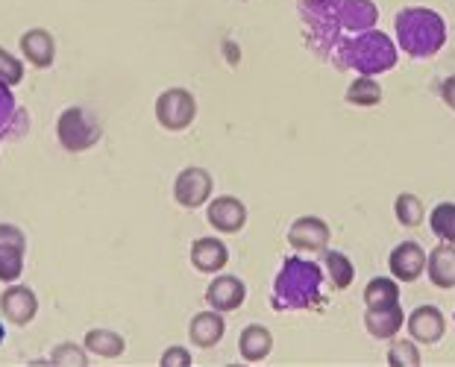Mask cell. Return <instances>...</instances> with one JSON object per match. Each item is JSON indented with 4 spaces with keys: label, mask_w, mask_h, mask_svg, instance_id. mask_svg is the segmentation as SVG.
Listing matches in <instances>:
<instances>
[{
    "label": "cell",
    "mask_w": 455,
    "mask_h": 367,
    "mask_svg": "<svg viewBox=\"0 0 455 367\" xmlns=\"http://www.w3.org/2000/svg\"><path fill=\"white\" fill-rule=\"evenodd\" d=\"M197 118V98L188 89H168L156 98V121L164 130L182 132Z\"/></svg>",
    "instance_id": "8992f818"
},
{
    "label": "cell",
    "mask_w": 455,
    "mask_h": 367,
    "mask_svg": "<svg viewBox=\"0 0 455 367\" xmlns=\"http://www.w3.org/2000/svg\"><path fill=\"white\" fill-rule=\"evenodd\" d=\"M405 330L409 338H414L418 344L435 347L447 332V317L438 306H418L414 312L405 317Z\"/></svg>",
    "instance_id": "7c38bea8"
},
{
    "label": "cell",
    "mask_w": 455,
    "mask_h": 367,
    "mask_svg": "<svg viewBox=\"0 0 455 367\" xmlns=\"http://www.w3.org/2000/svg\"><path fill=\"white\" fill-rule=\"evenodd\" d=\"M224 332H227V321H224V315L215 312V308L195 315V317H191V323H188L191 344L200 347V350H212V347H218L220 338H224Z\"/></svg>",
    "instance_id": "e0dca14e"
},
{
    "label": "cell",
    "mask_w": 455,
    "mask_h": 367,
    "mask_svg": "<svg viewBox=\"0 0 455 367\" xmlns=\"http://www.w3.org/2000/svg\"><path fill=\"white\" fill-rule=\"evenodd\" d=\"M229 262V247L220 238H197L191 244V265L200 274H220Z\"/></svg>",
    "instance_id": "ac0fdd59"
},
{
    "label": "cell",
    "mask_w": 455,
    "mask_h": 367,
    "mask_svg": "<svg viewBox=\"0 0 455 367\" xmlns=\"http://www.w3.org/2000/svg\"><path fill=\"white\" fill-rule=\"evenodd\" d=\"M329 241H332V229L317 215L297 218L291 229H288V244L299 250V253H326Z\"/></svg>",
    "instance_id": "ba28073f"
},
{
    "label": "cell",
    "mask_w": 455,
    "mask_h": 367,
    "mask_svg": "<svg viewBox=\"0 0 455 367\" xmlns=\"http://www.w3.org/2000/svg\"><path fill=\"white\" fill-rule=\"evenodd\" d=\"M238 353L244 362H265L274 353V332L261 323H250L241 330L238 338Z\"/></svg>",
    "instance_id": "d6986e66"
},
{
    "label": "cell",
    "mask_w": 455,
    "mask_h": 367,
    "mask_svg": "<svg viewBox=\"0 0 455 367\" xmlns=\"http://www.w3.org/2000/svg\"><path fill=\"white\" fill-rule=\"evenodd\" d=\"M438 92H441V100L447 103V109L455 112V74H450L447 80L441 83V89H438Z\"/></svg>",
    "instance_id": "d6a6232c"
},
{
    "label": "cell",
    "mask_w": 455,
    "mask_h": 367,
    "mask_svg": "<svg viewBox=\"0 0 455 367\" xmlns=\"http://www.w3.org/2000/svg\"><path fill=\"white\" fill-rule=\"evenodd\" d=\"M429 227L441 241L455 244V203H438L429 215Z\"/></svg>",
    "instance_id": "f1b7e54d"
},
{
    "label": "cell",
    "mask_w": 455,
    "mask_h": 367,
    "mask_svg": "<svg viewBox=\"0 0 455 367\" xmlns=\"http://www.w3.org/2000/svg\"><path fill=\"white\" fill-rule=\"evenodd\" d=\"M299 24H303L308 47L329 60L335 44L341 42V0H299L297 4Z\"/></svg>",
    "instance_id": "277c9868"
},
{
    "label": "cell",
    "mask_w": 455,
    "mask_h": 367,
    "mask_svg": "<svg viewBox=\"0 0 455 367\" xmlns=\"http://www.w3.org/2000/svg\"><path fill=\"white\" fill-rule=\"evenodd\" d=\"M426 276H429V283L435 288H441V291L455 288V244L441 241V244L426 256Z\"/></svg>",
    "instance_id": "2e32d148"
},
{
    "label": "cell",
    "mask_w": 455,
    "mask_h": 367,
    "mask_svg": "<svg viewBox=\"0 0 455 367\" xmlns=\"http://www.w3.org/2000/svg\"><path fill=\"white\" fill-rule=\"evenodd\" d=\"M191 362L195 359H191V353L186 350V347H168L159 359L162 367H191Z\"/></svg>",
    "instance_id": "4dcf8cb0"
},
{
    "label": "cell",
    "mask_w": 455,
    "mask_h": 367,
    "mask_svg": "<svg viewBox=\"0 0 455 367\" xmlns=\"http://www.w3.org/2000/svg\"><path fill=\"white\" fill-rule=\"evenodd\" d=\"M247 300V285L241 283L238 276H229V274H220L212 279V285L206 288V303L209 308H215L220 315H229L241 308Z\"/></svg>",
    "instance_id": "5bb4252c"
},
{
    "label": "cell",
    "mask_w": 455,
    "mask_h": 367,
    "mask_svg": "<svg viewBox=\"0 0 455 367\" xmlns=\"http://www.w3.org/2000/svg\"><path fill=\"white\" fill-rule=\"evenodd\" d=\"M396 47L411 60H429L447 44V21L429 6H405L394 18Z\"/></svg>",
    "instance_id": "3957f363"
},
{
    "label": "cell",
    "mask_w": 455,
    "mask_h": 367,
    "mask_svg": "<svg viewBox=\"0 0 455 367\" xmlns=\"http://www.w3.org/2000/svg\"><path fill=\"white\" fill-rule=\"evenodd\" d=\"M388 364L391 367H420V350L414 338H391L388 347Z\"/></svg>",
    "instance_id": "83f0119b"
},
{
    "label": "cell",
    "mask_w": 455,
    "mask_h": 367,
    "mask_svg": "<svg viewBox=\"0 0 455 367\" xmlns=\"http://www.w3.org/2000/svg\"><path fill=\"white\" fill-rule=\"evenodd\" d=\"M27 238L18 227L0 224V283H15L24 274Z\"/></svg>",
    "instance_id": "9c48e42d"
},
{
    "label": "cell",
    "mask_w": 455,
    "mask_h": 367,
    "mask_svg": "<svg viewBox=\"0 0 455 367\" xmlns=\"http://www.w3.org/2000/svg\"><path fill=\"white\" fill-rule=\"evenodd\" d=\"M396 62H400V47H396V42L388 33H379L376 27L373 30L355 33L350 38L341 36V42L332 51L335 68L364 76H379L385 71H394Z\"/></svg>",
    "instance_id": "7a4b0ae2"
},
{
    "label": "cell",
    "mask_w": 455,
    "mask_h": 367,
    "mask_svg": "<svg viewBox=\"0 0 455 367\" xmlns=\"http://www.w3.org/2000/svg\"><path fill=\"white\" fill-rule=\"evenodd\" d=\"M85 350L100 359H121L127 353V341L112 330H89L85 332Z\"/></svg>",
    "instance_id": "603a6c76"
},
{
    "label": "cell",
    "mask_w": 455,
    "mask_h": 367,
    "mask_svg": "<svg viewBox=\"0 0 455 367\" xmlns=\"http://www.w3.org/2000/svg\"><path fill=\"white\" fill-rule=\"evenodd\" d=\"M212 188H215V180L206 168H182L173 180V200L182 209H200L212 200Z\"/></svg>",
    "instance_id": "52a82bcc"
},
{
    "label": "cell",
    "mask_w": 455,
    "mask_h": 367,
    "mask_svg": "<svg viewBox=\"0 0 455 367\" xmlns=\"http://www.w3.org/2000/svg\"><path fill=\"white\" fill-rule=\"evenodd\" d=\"M426 250L418 244V241H403L396 244L388 256V270L396 283H418V279L426 274Z\"/></svg>",
    "instance_id": "8fae6325"
},
{
    "label": "cell",
    "mask_w": 455,
    "mask_h": 367,
    "mask_svg": "<svg viewBox=\"0 0 455 367\" xmlns=\"http://www.w3.org/2000/svg\"><path fill=\"white\" fill-rule=\"evenodd\" d=\"M323 274L338 291H344V288H350L355 283V267L350 262V256L338 253V250H326L323 253Z\"/></svg>",
    "instance_id": "cb8c5ba5"
},
{
    "label": "cell",
    "mask_w": 455,
    "mask_h": 367,
    "mask_svg": "<svg viewBox=\"0 0 455 367\" xmlns=\"http://www.w3.org/2000/svg\"><path fill=\"white\" fill-rule=\"evenodd\" d=\"M15 124H24V112L18 109L12 85L0 83V139H12Z\"/></svg>",
    "instance_id": "4316f807"
},
{
    "label": "cell",
    "mask_w": 455,
    "mask_h": 367,
    "mask_svg": "<svg viewBox=\"0 0 455 367\" xmlns=\"http://www.w3.org/2000/svg\"><path fill=\"white\" fill-rule=\"evenodd\" d=\"M206 220L212 224V229H215V233H220V235H235L247 224V206L238 197H232V195L215 197V200H209Z\"/></svg>",
    "instance_id": "30bf717a"
},
{
    "label": "cell",
    "mask_w": 455,
    "mask_h": 367,
    "mask_svg": "<svg viewBox=\"0 0 455 367\" xmlns=\"http://www.w3.org/2000/svg\"><path fill=\"white\" fill-rule=\"evenodd\" d=\"M323 265L303 256H288L270 288V306L276 312H306L321 303Z\"/></svg>",
    "instance_id": "6da1fadb"
},
{
    "label": "cell",
    "mask_w": 455,
    "mask_h": 367,
    "mask_svg": "<svg viewBox=\"0 0 455 367\" xmlns=\"http://www.w3.org/2000/svg\"><path fill=\"white\" fill-rule=\"evenodd\" d=\"M364 308H376V306H394L400 303V283L394 276H373L371 283L364 285Z\"/></svg>",
    "instance_id": "d4e9b609"
},
{
    "label": "cell",
    "mask_w": 455,
    "mask_h": 367,
    "mask_svg": "<svg viewBox=\"0 0 455 367\" xmlns=\"http://www.w3.org/2000/svg\"><path fill=\"white\" fill-rule=\"evenodd\" d=\"M379 21V6L373 0H341V27L350 33L373 30Z\"/></svg>",
    "instance_id": "44dd1931"
},
{
    "label": "cell",
    "mask_w": 455,
    "mask_h": 367,
    "mask_svg": "<svg viewBox=\"0 0 455 367\" xmlns=\"http://www.w3.org/2000/svg\"><path fill=\"white\" fill-rule=\"evenodd\" d=\"M24 80V65L15 60L6 47H0V83L6 85H18Z\"/></svg>",
    "instance_id": "f546056e"
},
{
    "label": "cell",
    "mask_w": 455,
    "mask_h": 367,
    "mask_svg": "<svg viewBox=\"0 0 455 367\" xmlns=\"http://www.w3.org/2000/svg\"><path fill=\"white\" fill-rule=\"evenodd\" d=\"M53 362L56 364H80V367L89 364V362H85V353L76 344H62L60 350L53 353Z\"/></svg>",
    "instance_id": "1f68e13d"
},
{
    "label": "cell",
    "mask_w": 455,
    "mask_h": 367,
    "mask_svg": "<svg viewBox=\"0 0 455 367\" xmlns=\"http://www.w3.org/2000/svg\"><path fill=\"white\" fill-rule=\"evenodd\" d=\"M344 98L350 106H358V109H373V106L382 103L385 89L379 85V80H373V76L358 74V80L350 83V89H347Z\"/></svg>",
    "instance_id": "7402d4cb"
},
{
    "label": "cell",
    "mask_w": 455,
    "mask_h": 367,
    "mask_svg": "<svg viewBox=\"0 0 455 367\" xmlns=\"http://www.w3.org/2000/svg\"><path fill=\"white\" fill-rule=\"evenodd\" d=\"M21 53L27 56V62L33 68H51L56 60V42L53 36L36 27V30H27L21 36Z\"/></svg>",
    "instance_id": "ffe728a7"
},
{
    "label": "cell",
    "mask_w": 455,
    "mask_h": 367,
    "mask_svg": "<svg viewBox=\"0 0 455 367\" xmlns=\"http://www.w3.org/2000/svg\"><path fill=\"white\" fill-rule=\"evenodd\" d=\"M56 139H60V144L68 153H83V150H92L94 144L103 139V127L89 109L71 106V109H65L60 115V121H56Z\"/></svg>",
    "instance_id": "5b68a950"
},
{
    "label": "cell",
    "mask_w": 455,
    "mask_h": 367,
    "mask_svg": "<svg viewBox=\"0 0 455 367\" xmlns=\"http://www.w3.org/2000/svg\"><path fill=\"white\" fill-rule=\"evenodd\" d=\"M394 215H396V220H400V227L418 229L426 220L423 200L418 195H411V191H403V195H396V200H394Z\"/></svg>",
    "instance_id": "484cf974"
},
{
    "label": "cell",
    "mask_w": 455,
    "mask_h": 367,
    "mask_svg": "<svg viewBox=\"0 0 455 367\" xmlns=\"http://www.w3.org/2000/svg\"><path fill=\"white\" fill-rule=\"evenodd\" d=\"M403 326H405V312L400 303L364 308V330L373 338H379V341H391V338L403 332Z\"/></svg>",
    "instance_id": "9a60e30c"
},
{
    "label": "cell",
    "mask_w": 455,
    "mask_h": 367,
    "mask_svg": "<svg viewBox=\"0 0 455 367\" xmlns=\"http://www.w3.org/2000/svg\"><path fill=\"white\" fill-rule=\"evenodd\" d=\"M36 312H38V300H36L33 288L9 283L6 291L0 294V315L12 326H27L36 317Z\"/></svg>",
    "instance_id": "4fadbf2b"
},
{
    "label": "cell",
    "mask_w": 455,
    "mask_h": 367,
    "mask_svg": "<svg viewBox=\"0 0 455 367\" xmlns=\"http://www.w3.org/2000/svg\"><path fill=\"white\" fill-rule=\"evenodd\" d=\"M0 341H4V323H0Z\"/></svg>",
    "instance_id": "836d02e7"
}]
</instances>
